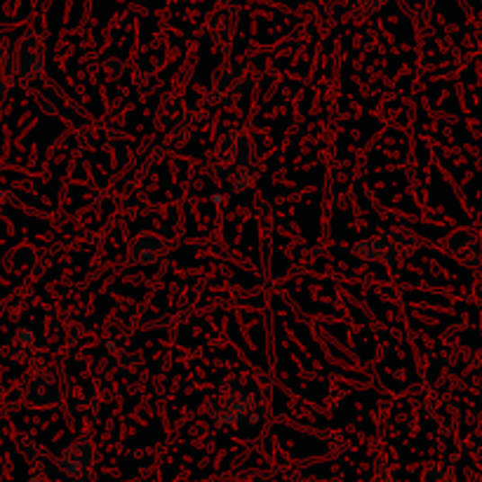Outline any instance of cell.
Returning <instances> with one entry per match:
<instances>
[{
	"label": "cell",
	"instance_id": "obj_2",
	"mask_svg": "<svg viewBox=\"0 0 482 482\" xmlns=\"http://www.w3.org/2000/svg\"><path fill=\"white\" fill-rule=\"evenodd\" d=\"M165 254H167L165 240L153 238V236H144V238L135 240V245H132V259L139 263H156Z\"/></svg>",
	"mask_w": 482,
	"mask_h": 482
},
{
	"label": "cell",
	"instance_id": "obj_1",
	"mask_svg": "<svg viewBox=\"0 0 482 482\" xmlns=\"http://www.w3.org/2000/svg\"><path fill=\"white\" fill-rule=\"evenodd\" d=\"M397 238H400V233H384V236H379V238L374 240H365V243L358 247V254L365 256V259H372V262L403 256L405 252H407L412 238H405L403 243Z\"/></svg>",
	"mask_w": 482,
	"mask_h": 482
}]
</instances>
